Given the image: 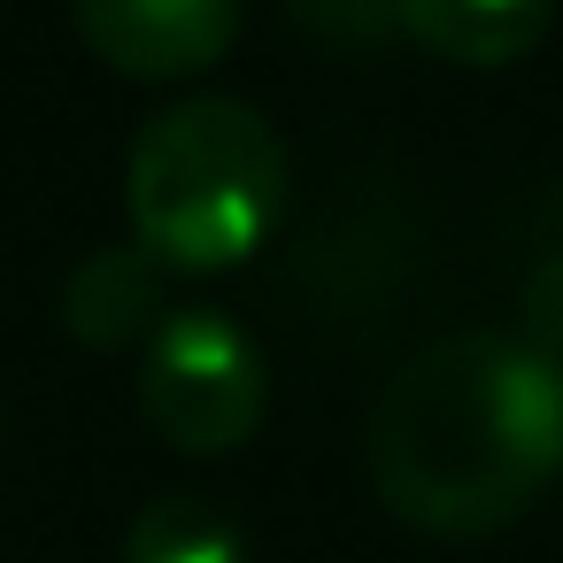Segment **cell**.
I'll return each mask as SVG.
<instances>
[{
	"instance_id": "obj_1",
	"label": "cell",
	"mask_w": 563,
	"mask_h": 563,
	"mask_svg": "<svg viewBox=\"0 0 563 563\" xmlns=\"http://www.w3.org/2000/svg\"><path fill=\"white\" fill-rule=\"evenodd\" d=\"M563 471V371L517 332L417 347L371 409V486L417 532H501Z\"/></svg>"
},
{
	"instance_id": "obj_2",
	"label": "cell",
	"mask_w": 563,
	"mask_h": 563,
	"mask_svg": "<svg viewBox=\"0 0 563 563\" xmlns=\"http://www.w3.org/2000/svg\"><path fill=\"white\" fill-rule=\"evenodd\" d=\"M286 209V140L263 109L232 93L170 101L140 124L124 163L132 247L163 271H232L247 263Z\"/></svg>"
},
{
	"instance_id": "obj_3",
	"label": "cell",
	"mask_w": 563,
	"mask_h": 563,
	"mask_svg": "<svg viewBox=\"0 0 563 563\" xmlns=\"http://www.w3.org/2000/svg\"><path fill=\"white\" fill-rule=\"evenodd\" d=\"M271 401L263 347L224 309H178L140 355V409L178 455H232L255 440Z\"/></svg>"
},
{
	"instance_id": "obj_4",
	"label": "cell",
	"mask_w": 563,
	"mask_h": 563,
	"mask_svg": "<svg viewBox=\"0 0 563 563\" xmlns=\"http://www.w3.org/2000/svg\"><path fill=\"white\" fill-rule=\"evenodd\" d=\"M70 16L109 70L147 86L194 78L240 40V0H70Z\"/></svg>"
},
{
	"instance_id": "obj_5",
	"label": "cell",
	"mask_w": 563,
	"mask_h": 563,
	"mask_svg": "<svg viewBox=\"0 0 563 563\" xmlns=\"http://www.w3.org/2000/svg\"><path fill=\"white\" fill-rule=\"evenodd\" d=\"M63 324L93 355L155 340V324H163V263L140 255V247H93L63 278Z\"/></svg>"
},
{
	"instance_id": "obj_6",
	"label": "cell",
	"mask_w": 563,
	"mask_h": 563,
	"mask_svg": "<svg viewBox=\"0 0 563 563\" xmlns=\"http://www.w3.org/2000/svg\"><path fill=\"white\" fill-rule=\"evenodd\" d=\"M394 16L448 63H471V70H501V63H525L555 16V0H394Z\"/></svg>"
},
{
	"instance_id": "obj_7",
	"label": "cell",
	"mask_w": 563,
	"mask_h": 563,
	"mask_svg": "<svg viewBox=\"0 0 563 563\" xmlns=\"http://www.w3.org/2000/svg\"><path fill=\"white\" fill-rule=\"evenodd\" d=\"M124 563H247V540L209 494H155L124 525Z\"/></svg>"
},
{
	"instance_id": "obj_8",
	"label": "cell",
	"mask_w": 563,
	"mask_h": 563,
	"mask_svg": "<svg viewBox=\"0 0 563 563\" xmlns=\"http://www.w3.org/2000/svg\"><path fill=\"white\" fill-rule=\"evenodd\" d=\"M540 363H555L563 371V247L525 278V332H517Z\"/></svg>"
}]
</instances>
